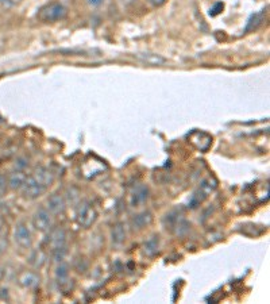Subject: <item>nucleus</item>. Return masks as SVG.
Returning a JSON list of instances; mask_svg holds the SVG:
<instances>
[{
  "label": "nucleus",
  "instance_id": "f3484780",
  "mask_svg": "<svg viewBox=\"0 0 270 304\" xmlns=\"http://www.w3.org/2000/svg\"><path fill=\"white\" fill-rule=\"evenodd\" d=\"M149 3L152 6H156V7H158V6H162L166 2V0H148Z\"/></svg>",
  "mask_w": 270,
  "mask_h": 304
},
{
  "label": "nucleus",
  "instance_id": "6e6552de",
  "mask_svg": "<svg viewBox=\"0 0 270 304\" xmlns=\"http://www.w3.org/2000/svg\"><path fill=\"white\" fill-rule=\"evenodd\" d=\"M137 57L148 65H162L166 61L164 57H161L160 54H154V53H140V54H137Z\"/></svg>",
  "mask_w": 270,
  "mask_h": 304
},
{
  "label": "nucleus",
  "instance_id": "9b49d317",
  "mask_svg": "<svg viewBox=\"0 0 270 304\" xmlns=\"http://www.w3.org/2000/svg\"><path fill=\"white\" fill-rule=\"evenodd\" d=\"M263 10H262L261 13L254 14L253 17L249 19V23H247V27H246V31H250V30L257 29L258 26L261 25L262 21H263Z\"/></svg>",
  "mask_w": 270,
  "mask_h": 304
},
{
  "label": "nucleus",
  "instance_id": "f257e3e1",
  "mask_svg": "<svg viewBox=\"0 0 270 304\" xmlns=\"http://www.w3.org/2000/svg\"><path fill=\"white\" fill-rule=\"evenodd\" d=\"M53 181H54V174L51 173L49 169L39 168L35 173L26 177L25 184L22 187L25 198H38L51 186Z\"/></svg>",
  "mask_w": 270,
  "mask_h": 304
},
{
  "label": "nucleus",
  "instance_id": "20e7f679",
  "mask_svg": "<svg viewBox=\"0 0 270 304\" xmlns=\"http://www.w3.org/2000/svg\"><path fill=\"white\" fill-rule=\"evenodd\" d=\"M33 226L41 232L49 231L51 226H53V219H51L50 211L45 210V208H39L38 211L35 212L33 216Z\"/></svg>",
  "mask_w": 270,
  "mask_h": 304
},
{
  "label": "nucleus",
  "instance_id": "1a4fd4ad",
  "mask_svg": "<svg viewBox=\"0 0 270 304\" xmlns=\"http://www.w3.org/2000/svg\"><path fill=\"white\" fill-rule=\"evenodd\" d=\"M26 177H27V176H26L23 172H15V173H13L10 176L9 186L11 187L13 190H21L22 187H23V184H25Z\"/></svg>",
  "mask_w": 270,
  "mask_h": 304
},
{
  "label": "nucleus",
  "instance_id": "f8f14e48",
  "mask_svg": "<svg viewBox=\"0 0 270 304\" xmlns=\"http://www.w3.org/2000/svg\"><path fill=\"white\" fill-rule=\"evenodd\" d=\"M124 238H126V232L123 230L122 224L115 226L114 230H112V242L116 244V245H120L124 241Z\"/></svg>",
  "mask_w": 270,
  "mask_h": 304
},
{
  "label": "nucleus",
  "instance_id": "ddd939ff",
  "mask_svg": "<svg viewBox=\"0 0 270 304\" xmlns=\"http://www.w3.org/2000/svg\"><path fill=\"white\" fill-rule=\"evenodd\" d=\"M37 281H38V279H37V276L34 275V273H23V275L21 276V283L25 285V287H33V285H35L37 284Z\"/></svg>",
  "mask_w": 270,
  "mask_h": 304
},
{
  "label": "nucleus",
  "instance_id": "9d476101",
  "mask_svg": "<svg viewBox=\"0 0 270 304\" xmlns=\"http://www.w3.org/2000/svg\"><path fill=\"white\" fill-rule=\"evenodd\" d=\"M146 199H148V188L140 187V188H137V190L134 191V194H132V204H134V206L141 204V203H144Z\"/></svg>",
  "mask_w": 270,
  "mask_h": 304
},
{
  "label": "nucleus",
  "instance_id": "dca6fc26",
  "mask_svg": "<svg viewBox=\"0 0 270 304\" xmlns=\"http://www.w3.org/2000/svg\"><path fill=\"white\" fill-rule=\"evenodd\" d=\"M7 187H9V181L6 180V177L3 174H0V198L5 196L7 192Z\"/></svg>",
  "mask_w": 270,
  "mask_h": 304
},
{
  "label": "nucleus",
  "instance_id": "7ed1b4c3",
  "mask_svg": "<svg viewBox=\"0 0 270 304\" xmlns=\"http://www.w3.org/2000/svg\"><path fill=\"white\" fill-rule=\"evenodd\" d=\"M77 222L80 226L83 227H91L95 220L97 218V214L95 211V208L89 204V203H81L79 208H77V214H76Z\"/></svg>",
  "mask_w": 270,
  "mask_h": 304
},
{
  "label": "nucleus",
  "instance_id": "0eeeda50",
  "mask_svg": "<svg viewBox=\"0 0 270 304\" xmlns=\"http://www.w3.org/2000/svg\"><path fill=\"white\" fill-rule=\"evenodd\" d=\"M65 242H66V234L63 231L62 228H55L50 232L49 235V244L53 248V250L61 249L65 248Z\"/></svg>",
  "mask_w": 270,
  "mask_h": 304
},
{
  "label": "nucleus",
  "instance_id": "f03ea898",
  "mask_svg": "<svg viewBox=\"0 0 270 304\" xmlns=\"http://www.w3.org/2000/svg\"><path fill=\"white\" fill-rule=\"evenodd\" d=\"M66 17V9L58 2H53L45 6L38 14V18L43 22H57Z\"/></svg>",
  "mask_w": 270,
  "mask_h": 304
},
{
  "label": "nucleus",
  "instance_id": "39448f33",
  "mask_svg": "<svg viewBox=\"0 0 270 304\" xmlns=\"http://www.w3.org/2000/svg\"><path fill=\"white\" fill-rule=\"evenodd\" d=\"M14 239L21 248H30L33 244V238H31V231L25 224H18L15 230H14Z\"/></svg>",
  "mask_w": 270,
  "mask_h": 304
},
{
  "label": "nucleus",
  "instance_id": "a211bd4d",
  "mask_svg": "<svg viewBox=\"0 0 270 304\" xmlns=\"http://www.w3.org/2000/svg\"><path fill=\"white\" fill-rule=\"evenodd\" d=\"M119 3H120L123 7H128V6L134 5L135 0H119Z\"/></svg>",
  "mask_w": 270,
  "mask_h": 304
},
{
  "label": "nucleus",
  "instance_id": "6ab92c4d",
  "mask_svg": "<svg viewBox=\"0 0 270 304\" xmlns=\"http://www.w3.org/2000/svg\"><path fill=\"white\" fill-rule=\"evenodd\" d=\"M88 2H89V5H92V6H95V7H97V6H100L104 0H88Z\"/></svg>",
  "mask_w": 270,
  "mask_h": 304
},
{
  "label": "nucleus",
  "instance_id": "4468645a",
  "mask_svg": "<svg viewBox=\"0 0 270 304\" xmlns=\"http://www.w3.org/2000/svg\"><path fill=\"white\" fill-rule=\"evenodd\" d=\"M157 250H158V239H157V236H154L153 239L145 244V253L148 256H153L157 253Z\"/></svg>",
  "mask_w": 270,
  "mask_h": 304
},
{
  "label": "nucleus",
  "instance_id": "423d86ee",
  "mask_svg": "<svg viewBox=\"0 0 270 304\" xmlns=\"http://www.w3.org/2000/svg\"><path fill=\"white\" fill-rule=\"evenodd\" d=\"M47 207H49V211L51 214H55V215L57 214H63L65 208H66V203H65L62 196L54 194L51 195L49 200H47Z\"/></svg>",
  "mask_w": 270,
  "mask_h": 304
},
{
  "label": "nucleus",
  "instance_id": "2eb2a0df",
  "mask_svg": "<svg viewBox=\"0 0 270 304\" xmlns=\"http://www.w3.org/2000/svg\"><path fill=\"white\" fill-rule=\"evenodd\" d=\"M57 279H58V283H65L68 280V268L66 265H59L58 269H57Z\"/></svg>",
  "mask_w": 270,
  "mask_h": 304
}]
</instances>
